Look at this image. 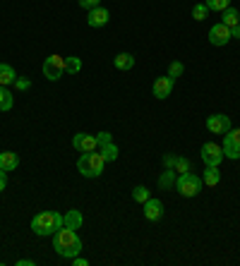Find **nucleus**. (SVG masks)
I'll return each mask as SVG.
<instances>
[{
	"instance_id": "nucleus-1",
	"label": "nucleus",
	"mask_w": 240,
	"mask_h": 266,
	"mask_svg": "<svg viewBox=\"0 0 240 266\" xmlns=\"http://www.w3.org/2000/svg\"><path fill=\"white\" fill-rule=\"evenodd\" d=\"M53 250H56L63 259L77 257L82 252V237L77 235V230L63 226L58 233H53Z\"/></svg>"
},
{
	"instance_id": "nucleus-2",
	"label": "nucleus",
	"mask_w": 240,
	"mask_h": 266,
	"mask_svg": "<svg viewBox=\"0 0 240 266\" xmlns=\"http://www.w3.org/2000/svg\"><path fill=\"white\" fill-rule=\"evenodd\" d=\"M60 228H63V213L58 211H41L32 219V230L41 237H46V235L53 237V233H58Z\"/></svg>"
},
{
	"instance_id": "nucleus-3",
	"label": "nucleus",
	"mask_w": 240,
	"mask_h": 266,
	"mask_svg": "<svg viewBox=\"0 0 240 266\" xmlns=\"http://www.w3.org/2000/svg\"><path fill=\"white\" fill-rule=\"evenodd\" d=\"M106 168V158L101 154H96V151H87V154H82L80 161H77V171L82 173V178H101V173Z\"/></svg>"
},
{
	"instance_id": "nucleus-4",
	"label": "nucleus",
	"mask_w": 240,
	"mask_h": 266,
	"mask_svg": "<svg viewBox=\"0 0 240 266\" xmlns=\"http://www.w3.org/2000/svg\"><path fill=\"white\" fill-rule=\"evenodd\" d=\"M176 187L178 192L185 197V199H192V197H197L204 187V182H202L200 175H195V173H183V175H178L176 178Z\"/></svg>"
},
{
	"instance_id": "nucleus-5",
	"label": "nucleus",
	"mask_w": 240,
	"mask_h": 266,
	"mask_svg": "<svg viewBox=\"0 0 240 266\" xmlns=\"http://www.w3.org/2000/svg\"><path fill=\"white\" fill-rule=\"evenodd\" d=\"M65 75V58L63 55H48L43 60V77L48 82H58Z\"/></svg>"
},
{
	"instance_id": "nucleus-6",
	"label": "nucleus",
	"mask_w": 240,
	"mask_h": 266,
	"mask_svg": "<svg viewBox=\"0 0 240 266\" xmlns=\"http://www.w3.org/2000/svg\"><path fill=\"white\" fill-rule=\"evenodd\" d=\"M221 149H224V156L231 158V161H238L240 158V127L238 130H228L224 134V144H221Z\"/></svg>"
},
{
	"instance_id": "nucleus-7",
	"label": "nucleus",
	"mask_w": 240,
	"mask_h": 266,
	"mask_svg": "<svg viewBox=\"0 0 240 266\" xmlns=\"http://www.w3.org/2000/svg\"><path fill=\"white\" fill-rule=\"evenodd\" d=\"M200 156H202V161H204V165H221V161L226 158L224 149H221V144H214V141L202 144Z\"/></svg>"
},
{
	"instance_id": "nucleus-8",
	"label": "nucleus",
	"mask_w": 240,
	"mask_h": 266,
	"mask_svg": "<svg viewBox=\"0 0 240 266\" xmlns=\"http://www.w3.org/2000/svg\"><path fill=\"white\" fill-rule=\"evenodd\" d=\"M231 127V117L224 115V113H214V115L207 117V130L211 134H226Z\"/></svg>"
},
{
	"instance_id": "nucleus-9",
	"label": "nucleus",
	"mask_w": 240,
	"mask_h": 266,
	"mask_svg": "<svg viewBox=\"0 0 240 266\" xmlns=\"http://www.w3.org/2000/svg\"><path fill=\"white\" fill-rule=\"evenodd\" d=\"M72 147L80 151V154H87V151H96L99 149V141H96V134H87L80 132L72 137Z\"/></svg>"
},
{
	"instance_id": "nucleus-10",
	"label": "nucleus",
	"mask_w": 240,
	"mask_h": 266,
	"mask_svg": "<svg viewBox=\"0 0 240 266\" xmlns=\"http://www.w3.org/2000/svg\"><path fill=\"white\" fill-rule=\"evenodd\" d=\"M233 36H231V29L226 27V24H214L211 29H209V43L211 46H226L228 41H231Z\"/></svg>"
},
{
	"instance_id": "nucleus-11",
	"label": "nucleus",
	"mask_w": 240,
	"mask_h": 266,
	"mask_svg": "<svg viewBox=\"0 0 240 266\" xmlns=\"http://www.w3.org/2000/svg\"><path fill=\"white\" fill-rule=\"evenodd\" d=\"M111 22V12L106 8H94V10H89V15H87V24L91 27V29H101V27H106V24Z\"/></svg>"
},
{
	"instance_id": "nucleus-12",
	"label": "nucleus",
	"mask_w": 240,
	"mask_h": 266,
	"mask_svg": "<svg viewBox=\"0 0 240 266\" xmlns=\"http://www.w3.org/2000/svg\"><path fill=\"white\" fill-rule=\"evenodd\" d=\"M173 86H176V79H171L166 75V77H159L156 82H154L152 91H154V96H156L159 101H163V99H168V96L173 94Z\"/></svg>"
},
{
	"instance_id": "nucleus-13",
	"label": "nucleus",
	"mask_w": 240,
	"mask_h": 266,
	"mask_svg": "<svg viewBox=\"0 0 240 266\" xmlns=\"http://www.w3.org/2000/svg\"><path fill=\"white\" fill-rule=\"evenodd\" d=\"M144 219L147 221H161L163 219V204H161V199L149 197V199L144 202Z\"/></svg>"
},
{
	"instance_id": "nucleus-14",
	"label": "nucleus",
	"mask_w": 240,
	"mask_h": 266,
	"mask_svg": "<svg viewBox=\"0 0 240 266\" xmlns=\"http://www.w3.org/2000/svg\"><path fill=\"white\" fill-rule=\"evenodd\" d=\"M82 223H84V219H82V211H77V209H70V211L63 213V226H65V228L80 230Z\"/></svg>"
},
{
	"instance_id": "nucleus-15",
	"label": "nucleus",
	"mask_w": 240,
	"mask_h": 266,
	"mask_svg": "<svg viewBox=\"0 0 240 266\" xmlns=\"http://www.w3.org/2000/svg\"><path fill=\"white\" fill-rule=\"evenodd\" d=\"M0 168L8 173L17 171V168H19V156H17L15 151H3V154H0Z\"/></svg>"
},
{
	"instance_id": "nucleus-16",
	"label": "nucleus",
	"mask_w": 240,
	"mask_h": 266,
	"mask_svg": "<svg viewBox=\"0 0 240 266\" xmlns=\"http://www.w3.org/2000/svg\"><path fill=\"white\" fill-rule=\"evenodd\" d=\"M202 182H204L207 187H216V185L221 182L219 165H207V168H204V173H202Z\"/></svg>"
},
{
	"instance_id": "nucleus-17",
	"label": "nucleus",
	"mask_w": 240,
	"mask_h": 266,
	"mask_svg": "<svg viewBox=\"0 0 240 266\" xmlns=\"http://www.w3.org/2000/svg\"><path fill=\"white\" fill-rule=\"evenodd\" d=\"M15 79H17L15 67H12V65H8V63H0V86L15 84Z\"/></svg>"
},
{
	"instance_id": "nucleus-18",
	"label": "nucleus",
	"mask_w": 240,
	"mask_h": 266,
	"mask_svg": "<svg viewBox=\"0 0 240 266\" xmlns=\"http://www.w3.org/2000/svg\"><path fill=\"white\" fill-rule=\"evenodd\" d=\"M113 65L118 67V70H132L135 67V55L132 53H118L115 58H113Z\"/></svg>"
},
{
	"instance_id": "nucleus-19",
	"label": "nucleus",
	"mask_w": 240,
	"mask_h": 266,
	"mask_svg": "<svg viewBox=\"0 0 240 266\" xmlns=\"http://www.w3.org/2000/svg\"><path fill=\"white\" fill-rule=\"evenodd\" d=\"M221 24H226L228 29L238 27V24H240V12L235 8H226L224 12H221Z\"/></svg>"
},
{
	"instance_id": "nucleus-20",
	"label": "nucleus",
	"mask_w": 240,
	"mask_h": 266,
	"mask_svg": "<svg viewBox=\"0 0 240 266\" xmlns=\"http://www.w3.org/2000/svg\"><path fill=\"white\" fill-rule=\"evenodd\" d=\"M15 106V99H12V91L8 86H0V113H8Z\"/></svg>"
},
{
	"instance_id": "nucleus-21",
	"label": "nucleus",
	"mask_w": 240,
	"mask_h": 266,
	"mask_svg": "<svg viewBox=\"0 0 240 266\" xmlns=\"http://www.w3.org/2000/svg\"><path fill=\"white\" fill-rule=\"evenodd\" d=\"M176 178H178L176 171H173V168H166V171L159 175V187L161 189H171L173 185H176Z\"/></svg>"
},
{
	"instance_id": "nucleus-22",
	"label": "nucleus",
	"mask_w": 240,
	"mask_h": 266,
	"mask_svg": "<svg viewBox=\"0 0 240 266\" xmlns=\"http://www.w3.org/2000/svg\"><path fill=\"white\" fill-rule=\"evenodd\" d=\"M118 154H120V149L113 144V141H108V144H104V147H101V156L106 158V163L115 161V158H118Z\"/></svg>"
},
{
	"instance_id": "nucleus-23",
	"label": "nucleus",
	"mask_w": 240,
	"mask_h": 266,
	"mask_svg": "<svg viewBox=\"0 0 240 266\" xmlns=\"http://www.w3.org/2000/svg\"><path fill=\"white\" fill-rule=\"evenodd\" d=\"M204 5L209 12H224L226 8H231V0H204Z\"/></svg>"
},
{
	"instance_id": "nucleus-24",
	"label": "nucleus",
	"mask_w": 240,
	"mask_h": 266,
	"mask_svg": "<svg viewBox=\"0 0 240 266\" xmlns=\"http://www.w3.org/2000/svg\"><path fill=\"white\" fill-rule=\"evenodd\" d=\"M80 70H82V60H80V58H75V55L65 58V72H67V75H77Z\"/></svg>"
},
{
	"instance_id": "nucleus-25",
	"label": "nucleus",
	"mask_w": 240,
	"mask_h": 266,
	"mask_svg": "<svg viewBox=\"0 0 240 266\" xmlns=\"http://www.w3.org/2000/svg\"><path fill=\"white\" fill-rule=\"evenodd\" d=\"M173 171H176V175H183V173H190L192 171V165H190V161H187L185 156H176Z\"/></svg>"
},
{
	"instance_id": "nucleus-26",
	"label": "nucleus",
	"mask_w": 240,
	"mask_h": 266,
	"mask_svg": "<svg viewBox=\"0 0 240 266\" xmlns=\"http://www.w3.org/2000/svg\"><path fill=\"white\" fill-rule=\"evenodd\" d=\"M149 197H152V195H149V189L144 187V185H137V187L132 189V199H135L137 204H144Z\"/></svg>"
},
{
	"instance_id": "nucleus-27",
	"label": "nucleus",
	"mask_w": 240,
	"mask_h": 266,
	"mask_svg": "<svg viewBox=\"0 0 240 266\" xmlns=\"http://www.w3.org/2000/svg\"><path fill=\"white\" fill-rule=\"evenodd\" d=\"M192 17H195L197 22H204V19L209 17V8L204 5V3H197V5L192 8Z\"/></svg>"
},
{
	"instance_id": "nucleus-28",
	"label": "nucleus",
	"mask_w": 240,
	"mask_h": 266,
	"mask_svg": "<svg viewBox=\"0 0 240 266\" xmlns=\"http://www.w3.org/2000/svg\"><path fill=\"white\" fill-rule=\"evenodd\" d=\"M183 72H185V65L183 63H171L168 65V77L171 79H178V77H183Z\"/></svg>"
},
{
	"instance_id": "nucleus-29",
	"label": "nucleus",
	"mask_w": 240,
	"mask_h": 266,
	"mask_svg": "<svg viewBox=\"0 0 240 266\" xmlns=\"http://www.w3.org/2000/svg\"><path fill=\"white\" fill-rule=\"evenodd\" d=\"M15 86H17V89H19V91H27V89H32V82H29V79H27V77H17L15 79Z\"/></svg>"
},
{
	"instance_id": "nucleus-30",
	"label": "nucleus",
	"mask_w": 240,
	"mask_h": 266,
	"mask_svg": "<svg viewBox=\"0 0 240 266\" xmlns=\"http://www.w3.org/2000/svg\"><path fill=\"white\" fill-rule=\"evenodd\" d=\"M77 3H80V8H84V10H94L101 5V0H77Z\"/></svg>"
},
{
	"instance_id": "nucleus-31",
	"label": "nucleus",
	"mask_w": 240,
	"mask_h": 266,
	"mask_svg": "<svg viewBox=\"0 0 240 266\" xmlns=\"http://www.w3.org/2000/svg\"><path fill=\"white\" fill-rule=\"evenodd\" d=\"M96 141H99V147H104V144L113 141V134L111 132H99V134H96Z\"/></svg>"
},
{
	"instance_id": "nucleus-32",
	"label": "nucleus",
	"mask_w": 240,
	"mask_h": 266,
	"mask_svg": "<svg viewBox=\"0 0 240 266\" xmlns=\"http://www.w3.org/2000/svg\"><path fill=\"white\" fill-rule=\"evenodd\" d=\"M5 187H8V171L0 168V192H5Z\"/></svg>"
},
{
	"instance_id": "nucleus-33",
	"label": "nucleus",
	"mask_w": 240,
	"mask_h": 266,
	"mask_svg": "<svg viewBox=\"0 0 240 266\" xmlns=\"http://www.w3.org/2000/svg\"><path fill=\"white\" fill-rule=\"evenodd\" d=\"M173 163H176V154H166L163 156V165L166 168H173Z\"/></svg>"
},
{
	"instance_id": "nucleus-34",
	"label": "nucleus",
	"mask_w": 240,
	"mask_h": 266,
	"mask_svg": "<svg viewBox=\"0 0 240 266\" xmlns=\"http://www.w3.org/2000/svg\"><path fill=\"white\" fill-rule=\"evenodd\" d=\"M70 261H72V264H75V266H89V261H87V259H84V257H80V254H77V257H72Z\"/></svg>"
},
{
	"instance_id": "nucleus-35",
	"label": "nucleus",
	"mask_w": 240,
	"mask_h": 266,
	"mask_svg": "<svg viewBox=\"0 0 240 266\" xmlns=\"http://www.w3.org/2000/svg\"><path fill=\"white\" fill-rule=\"evenodd\" d=\"M17 266H36V261H34V259H19Z\"/></svg>"
},
{
	"instance_id": "nucleus-36",
	"label": "nucleus",
	"mask_w": 240,
	"mask_h": 266,
	"mask_svg": "<svg viewBox=\"0 0 240 266\" xmlns=\"http://www.w3.org/2000/svg\"><path fill=\"white\" fill-rule=\"evenodd\" d=\"M231 36H233V39H238V41H240V24L231 29Z\"/></svg>"
}]
</instances>
